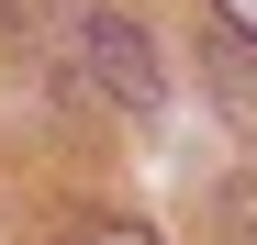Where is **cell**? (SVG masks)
Returning a JSON list of instances; mask_svg holds the SVG:
<instances>
[{
	"label": "cell",
	"mask_w": 257,
	"mask_h": 245,
	"mask_svg": "<svg viewBox=\"0 0 257 245\" xmlns=\"http://www.w3.org/2000/svg\"><path fill=\"white\" fill-rule=\"evenodd\" d=\"M78 67H90V90H101V100H123V112H157V45H146V22L90 12V22H78Z\"/></svg>",
	"instance_id": "6da1fadb"
},
{
	"label": "cell",
	"mask_w": 257,
	"mask_h": 245,
	"mask_svg": "<svg viewBox=\"0 0 257 245\" xmlns=\"http://www.w3.org/2000/svg\"><path fill=\"white\" fill-rule=\"evenodd\" d=\"M67 245H157V234H146V223H78Z\"/></svg>",
	"instance_id": "7a4b0ae2"
},
{
	"label": "cell",
	"mask_w": 257,
	"mask_h": 245,
	"mask_svg": "<svg viewBox=\"0 0 257 245\" xmlns=\"http://www.w3.org/2000/svg\"><path fill=\"white\" fill-rule=\"evenodd\" d=\"M212 22H224L235 45H257V0H212Z\"/></svg>",
	"instance_id": "3957f363"
}]
</instances>
